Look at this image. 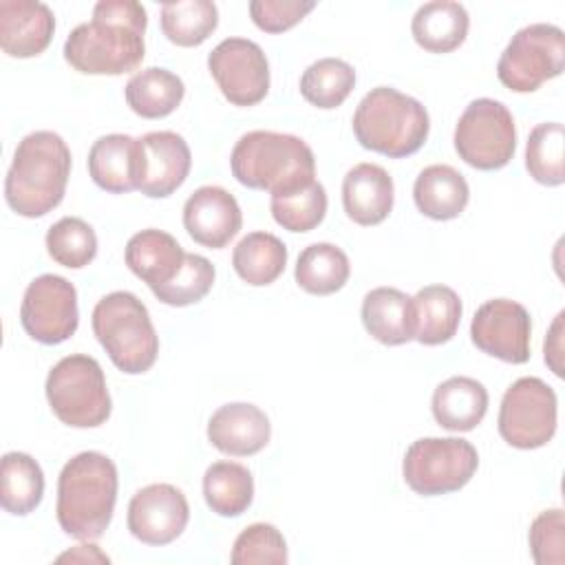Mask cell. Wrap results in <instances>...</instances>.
<instances>
[{
    "instance_id": "cell-14",
    "label": "cell",
    "mask_w": 565,
    "mask_h": 565,
    "mask_svg": "<svg viewBox=\"0 0 565 565\" xmlns=\"http://www.w3.org/2000/svg\"><path fill=\"white\" fill-rule=\"evenodd\" d=\"M470 338L483 353L508 364H523L530 360V313L516 300L492 298L475 311Z\"/></svg>"
},
{
    "instance_id": "cell-27",
    "label": "cell",
    "mask_w": 565,
    "mask_h": 565,
    "mask_svg": "<svg viewBox=\"0 0 565 565\" xmlns=\"http://www.w3.org/2000/svg\"><path fill=\"white\" fill-rule=\"evenodd\" d=\"M470 18L463 4L452 0L424 2L413 20L411 33L415 42L428 53H450L466 40Z\"/></svg>"
},
{
    "instance_id": "cell-29",
    "label": "cell",
    "mask_w": 565,
    "mask_h": 565,
    "mask_svg": "<svg viewBox=\"0 0 565 565\" xmlns=\"http://www.w3.org/2000/svg\"><path fill=\"white\" fill-rule=\"evenodd\" d=\"M285 265L287 247L269 232L245 234L232 252L234 271L252 287L271 285L285 271Z\"/></svg>"
},
{
    "instance_id": "cell-28",
    "label": "cell",
    "mask_w": 565,
    "mask_h": 565,
    "mask_svg": "<svg viewBox=\"0 0 565 565\" xmlns=\"http://www.w3.org/2000/svg\"><path fill=\"white\" fill-rule=\"evenodd\" d=\"M124 95L130 110L139 117L161 119L177 110L185 95V86L177 73L161 66H148L128 79Z\"/></svg>"
},
{
    "instance_id": "cell-32",
    "label": "cell",
    "mask_w": 565,
    "mask_h": 565,
    "mask_svg": "<svg viewBox=\"0 0 565 565\" xmlns=\"http://www.w3.org/2000/svg\"><path fill=\"white\" fill-rule=\"evenodd\" d=\"M203 497L218 516H238L254 501V477L236 461H214L203 475Z\"/></svg>"
},
{
    "instance_id": "cell-36",
    "label": "cell",
    "mask_w": 565,
    "mask_h": 565,
    "mask_svg": "<svg viewBox=\"0 0 565 565\" xmlns=\"http://www.w3.org/2000/svg\"><path fill=\"white\" fill-rule=\"evenodd\" d=\"M525 168L543 185L565 181V130L558 121H543L532 128L525 143Z\"/></svg>"
},
{
    "instance_id": "cell-2",
    "label": "cell",
    "mask_w": 565,
    "mask_h": 565,
    "mask_svg": "<svg viewBox=\"0 0 565 565\" xmlns=\"http://www.w3.org/2000/svg\"><path fill=\"white\" fill-rule=\"evenodd\" d=\"M71 174V150L53 130L22 137L4 179L7 205L26 218H38L64 199Z\"/></svg>"
},
{
    "instance_id": "cell-1",
    "label": "cell",
    "mask_w": 565,
    "mask_h": 565,
    "mask_svg": "<svg viewBox=\"0 0 565 565\" xmlns=\"http://www.w3.org/2000/svg\"><path fill=\"white\" fill-rule=\"evenodd\" d=\"M146 9L135 0H99L93 20L77 24L64 42V60L86 75H121L135 71L143 55Z\"/></svg>"
},
{
    "instance_id": "cell-42",
    "label": "cell",
    "mask_w": 565,
    "mask_h": 565,
    "mask_svg": "<svg viewBox=\"0 0 565 565\" xmlns=\"http://www.w3.org/2000/svg\"><path fill=\"white\" fill-rule=\"evenodd\" d=\"M563 318H565V311H558L543 344L545 364H550V369L558 377H563Z\"/></svg>"
},
{
    "instance_id": "cell-25",
    "label": "cell",
    "mask_w": 565,
    "mask_h": 565,
    "mask_svg": "<svg viewBox=\"0 0 565 565\" xmlns=\"http://www.w3.org/2000/svg\"><path fill=\"white\" fill-rule=\"evenodd\" d=\"M362 324L386 347L413 340V298L395 287H375L362 300Z\"/></svg>"
},
{
    "instance_id": "cell-15",
    "label": "cell",
    "mask_w": 565,
    "mask_h": 565,
    "mask_svg": "<svg viewBox=\"0 0 565 565\" xmlns=\"http://www.w3.org/2000/svg\"><path fill=\"white\" fill-rule=\"evenodd\" d=\"M190 521L185 494L170 483H150L128 503V530L146 545H168L181 536Z\"/></svg>"
},
{
    "instance_id": "cell-43",
    "label": "cell",
    "mask_w": 565,
    "mask_h": 565,
    "mask_svg": "<svg viewBox=\"0 0 565 565\" xmlns=\"http://www.w3.org/2000/svg\"><path fill=\"white\" fill-rule=\"evenodd\" d=\"M66 558H71V561H99V563H108L110 561L106 554H102L97 550V545H77L73 552L62 554L57 561H66Z\"/></svg>"
},
{
    "instance_id": "cell-7",
    "label": "cell",
    "mask_w": 565,
    "mask_h": 565,
    "mask_svg": "<svg viewBox=\"0 0 565 565\" xmlns=\"http://www.w3.org/2000/svg\"><path fill=\"white\" fill-rule=\"evenodd\" d=\"M46 399L53 415L73 428L102 426L113 411L99 362L84 353L62 358L46 375Z\"/></svg>"
},
{
    "instance_id": "cell-13",
    "label": "cell",
    "mask_w": 565,
    "mask_h": 565,
    "mask_svg": "<svg viewBox=\"0 0 565 565\" xmlns=\"http://www.w3.org/2000/svg\"><path fill=\"white\" fill-rule=\"evenodd\" d=\"M207 68L223 97L234 106H254L269 90V62L247 38H225L207 55Z\"/></svg>"
},
{
    "instance_id": "cell-26",
    "label": "cell",
    "mask_w": 565,
    "mask_h": 565,
    "mask_svg": "<svg viewBox=\"0 0 565 565\" xmlns=\"http://www.w3.org/2000/svg\"><path fill=\"white\" fill-rule=\"evenodd\" d=\"M88 174L110 194L137 190V139L121 132L99 137L88 150Z\"/></svg>"
},
{
    "instance_id": "cell-21",
    "label": "cell",
    "mask_w": 565,
    "mask_h": 565,
    "mask_svg": "<svg viewBox=\"0 0 565 565\" xmlns=\"http://www.w3.org/2000/svg\"><path fill=\"white\" fill-rule=\"evenodd\" d=\"M183 247L177 238L163 230H141L130 236L124 249V260L128 269L141 278L150 291L170 282L185 260Z\"/></svg>"
},
{
    "instance_id": "cell-41",
    "label": "cell",
    "mask_w": 565,
    "mask_h": 565,
    "mask_svg": "<svg viewBox=\"0 0 565 565\" xmlns=\"http://www.w3.org/2000/svg\"><path fill=\"white\" fill-rule=\"evenodd\" d=\"M313 0H252V22L265 33H282L296 26L311 9Z\"/></svg>"
},
{
    "instance_id": "cell-39",
    "label": "cell",
    "mask_w": 565,
    "mask_h": 565,
    "mask_svg": "<svg viewBox=\"0 0 565 565\" xmlns=\"http://www.w3.org/2000/svg\"><path fill=\"white\" fill-rule=\"evenodd\" d=\"M287 543L280 530L271 523H252L234 541L230 561L234 565H254V563H287Z\"/></svg>"
},
{
    "instance_id": "cell-18",
    "label": "cell",
    "mask_w": 565,
    "mask_h": 565,
    "mask_svg": "<svg viewBox=\"0 0 565 565\" xmlns=\"http://www.w3.org/2000/svg\"><path fill=\"white\" fill-rule=\"evenodd\" d=\"M271 437L269 417L254 404L232 402L218 406L207 422L210 444L232 457L260 452Z\"/></svg>"
},
{
    "instance_id": "cell-3",
    "label": "cell",
    "mask_w": 565,
    "mask_h": 565,
    "mask_svg": "<svg viewBox=\"0 0 565 565\" xmlns=\"http://www.w3.org/2000/svg\"><path fill=\"white\" fill-rule=\"evenodd\" d=\"M117 466L97 450L68 459L57 479V523L79 541H95L108 527L117 501Z\"/></svg>"
},
{
    "instance_id": "cell-37",
    "label": "cell",
    "mask_w": 565,
    "mask_h": 565,
    "mask_svg": "<svg viewBox=\"0 0 565 565\" xmlns=\"http://www.w3.org/2000/svg\"><path fill=\"white\" fill-rule=\"evenodd\" d=\"M44 241L49 256L68 269L86 267L97 254L95 230L77 216H64L53 223Z\"/></svg>"
},
{
    "instance_id": "cell-30",
    "label": "cell",
    "mask_w": 565,
    "mask_h": 565,
    "mask_svg": "<svg viewBox=\"0 0 565 565\" xmlns=\"http://www.w3.org/2000/svg\"><path fill=\"white\" fill-rule=\"evenodd\" d=\"M351 274L349 256L333 243H311L296 260V282L313 296H329L340 291Z\"/></svg>"
},
{
    "instance_id": "cell-22",
    "label": "cell",
    "mask_w": 565,
    "mask_h": 565,
    "mask_svg": "<svg viewBox=\"0 0 565 565\" xmlns=\"http://www.w3.org/2000/svg\"><path fill=\"white\" fill-rule=\"evenodd\" d=\"M430 408L435 422L441 428L452 433H468L486 417L488 391L475 377L455 375L435 388Z\"/></svg>"
},
{
    "instance_id": "cell-6",
    "label": "cell",
    "mask_w": 565,
    "mask_h": 565,
    "mask_svg": "<svg viewBox=\"0 0 565 565\" xmlns=\"http://www.w3.org/2000/svg\"><path fill=\"white\" fill-rule=\"evenodd\" d=\"M93 333L110 362L128 373H146L159 353V335L146 305L130 291H110L93 309Z\"/></svg>"
},
{
    "instance_id": "cell-31",
    "label": "cell",
    "mask_w": 565,
    "mask_h": 565,
    "mask_svg": "<svg viewBox=\"0 0 565 565\" xmlns=\"http://www.w3.org/2000/svg\"><path fill=\"white\" fill-rule=\"evenodd\" d=\"M44 494V472L26 452H7L0 463V503L9 514L33 512Z\"/></svg>"
},
{
    "instance_id": "cell-24",
    "label": "cell",
    "mask_w": 565,
    "mask_h": 565,
    "mask_svg": "<svg viewBox=\"0 0 565 565\" xmlns=\"http://www.w3.org/2000/svg\"><path fill=\"white\" fill-rule=\"evenodd\" d=\"M461 300L448 285H426L413 296V340L437 347L459 329Z\"/></svg>"
},
{
    "instance_id": "cell-19",
    "label": "cell",
    "mask_w": 565,
    "mask_h": 565,
    "mask_svg": "<svg viewBox=\"0 0 565 565\" xmlns=\"http://www.w3.org/2000/svg\"><path fill=\"white\" fill-rule=\"evenodd\" d=\"M55 15L38 0L0 2V49L9 57H35L53 38Z\"/></svg>"
},
{
    "instance_id": "cell-34",
    "label": "cell",
    "mask_w": 565,
    "mask_h": 565,
    "mask_svg": "<svg viewBox=\"0 0 565 565\" xmlns=\"http://www.w3.org/2000/svg\"><path fill=\"white\" fill-rule=\"evenodd\" d=\"M355 86V71L340 57H320L300 77V95L316 108H338Z\"/></svg>"
},
{
    "instance_id": "cell-38",
    "label": "cell",
    "mask_w": 565,
    "mask_h": 565,
    "mask_svg": "<svg viewBox=\"0 0 565 565\" xmlns=\"http://www.w3.org/2000/svg\"><path fill=\"white\" fill-rule=\"evenodd\" d=\"M214 276H216V269L205 256L185 254V260L179 274L170 282L152 289V294L163 305L188 307L207 296V291L214 285Z\"/></svg>"
},
{
    "instance_id": "cell-16",
    "label": "cell",
    "mask_w": 565,
    "mask_h": 565,
    "mask_svg": "<svg viewBox=\"0 0 565 565\" xmlns=\"http://www.w3.org/2000/svg\"><path fill=\"white\" fill-rule=\"evenodd\" d=\"M192 168L188 141L172 130L146 132L137 139V190L150 199L170 196Z\"/></svg>"
},
{
    "instance_id": "cell-35",
    "label": "cell",
    "mask_w": 565,
    "mask_h": 565,
    "mask_svg": "<svg viewBox=\"0 0 565 565\" xmlns=\"http://www.w3.org/2000/svg\"><path fill=\"white\" fill-rule=\"evenodd\" d=\"M269 207L280 227L289 232H311L327 214V192L324 185L313 179L294 190L271 194Z\"/></svg>"
},
{
    "instance_id": "cell-4",
    "label": "cell",
    "mask_w": 565,
    "mask_h": 565,
    "mask_svg": "<svg viewBox=\"0 0 565 565\" xmlns=\"http://www.w3.org/2000/svg\"><path fill=\"white\" fill-rule=\"evenodd\" d=\"M230 168L241 185L269 194L294 190L316 179L311 148L296 135L274 130L245 132L232 148Z\"/></svg>"
},
{
    "instance_id": "cell-8",
    "label": "cell",
    "mask_w": 565,
    "mask_h": 565,
    "mask_svg": "<svg viewBox=\"0 0 565 565\" xmlns=\"http://www.w3.org/2000/svg\"><path fill=\"white\" fill-rule=\"evenodd\" d=\"M477 448L461 437H422L406 448L402 475L406 486L424 497L461 490L477 472Z\"/></svg>"
},
{
    "instance_id": "cell-10",
    "label": "cell",
    "mask_w": 565,
    "mask_h": 565,
    "mask_svg": "<svg viewBox=\"0 0 565 565\" xmlns=\"http://www.w3.org/2000/svg\"><path fill=\"white\" fill-rule=\"evenodd\" d=\"M457 154L477 170H499L510 163L516 150L514 117L505 104L479 97L472 99L455 126Z\"/></svg>"
},
{
    "instance_id": "cell-23",
    "label": "cell",
    "mask_w": 565,
    "mask_h": 565,
    "mask_svg": "<svg viewBox=\"0 0 565 565\" xmlns=\"http://www.w3.org/2000/svg\"><path fill=\"white\" fill-rule=\"evenodd\" d=\"M413 199L417 210L435 221L457 218L470 199L466 177L446 163L426 166L413 185Z\"/></svg>"
},
{
    "instance_id": "cell-40",
    "label": "cell",
    "mask_w": 565,
    "mask_h": 565,
    "mask_svg": "<svg viewBox=\"0 0 565 565\" xmlns=\"http://www.w3.org/2000/svg\"><path fill=\"white\" fill-rule=\"evenodd\" d=\"M565 519L561 508L543 510L530 525V552L539 565L565 563Z\"/></svg>"
},
{
    "instance_id": "cell-17",
    "label": "cell",
    "mask_w": 565,
    "mask_h": 565,
    "mask_svg": "<svg viewBox=\"0 0 565 565\" xmlns=\"http://www.w3.org/2000/svg\"><path fill=\"white\" fill-rule=\"evenodd\" d=\"M243 212L234 194L221 185L194 190L183 205V227L190 238L203 247L221 249L241 230Z\"/></svg>"
},
{
    "instance_id": "cell-5",
    "label": "cell",
    "mask_w": 565,
    "mask_h": 565,
    "mask_svg": "<svg viewBox=\"0 0 565 565\" xmlns=\"http://www.w3.org/2000/svg\"><path fill=\"white\" fill-rule=\"evenodd\" d=\"M353 135L362 148L391 159L417 152L428 137V110L391 86L371 88L353 113Z\"/></svg>"
},
{
    "instance_id": "cell-12",
    "label": "cell",
    "mask_w": 565,
    "mask_h": 565,
    "mask_svg": "<svg viewBox=\"0 0 565 565\" xmlns=\"http://www.w3.org/2000/svg\"><path fill=\"white\" fill-rule=\"evenodd\" d=\"M22 329L42 344H60L77 331V291L57 274L33 278L20 305Z\"/></svg>"
},
{
    "instance_id": "cell-20",
    "label": "cell",
    "mask_w": 565,
    "mask_h": 565,
    "mask_svg": "<svg viewBox=\"0 0 565 565\" xmlns=\"http://www.w3.org/2000/svg\"><path fill=\"white\" fill-rule=\"evenodd\" d=\"M391 174L377 163H358L342 179V205L358 225H377L393 210Z\"/></svg>"
},
{
    "instance_id": "cell-9",
    "label": "cell",
    "mask_w": 565,
    "mask_h": 565,
    "mask_svg": "<svg viewBox=\"0 0 565 565\" xmlns=\"http://www.w3.org/2000/svg\"><path fill=\"white\" fill-rule=\"evenodd\" d=\"M565 66V33L550 22L519 29L497 62L499 82L514 93H534Z\"/></svg>"
},
{
    "instance_id": "cell-11",
    "label": "cell",
    "mask_w": 565,
    "mask_h": 565,
    "mask_svg": "<svg viewBox=\"0 0 565 565\" xmlns=\"http://www.w3.org/2000/svg\"><path fill=\"white\" fill-rule=\"evenodd\" d=\"M558 402L554 388L541 377H519L503 393L499 406V435L521 450L545 446L556 433Z\"/></svg>"
},
{
    "instance_id": "cell-33",
    "label": "cell",
    "mask_w": 565,
    "mask_h": 565,
    "mask_svg": "<svg viewBox=\"0 0 565 565\" xmlns=\"http://www.w3.org/2000/svg\"><path fill=\"white\" fill-rule=\"evenodd\" d=\"M161 31L177 46L203 44L218 24V9L212 0H174L161 4Z\"/></svg>"
}]
</instances>
